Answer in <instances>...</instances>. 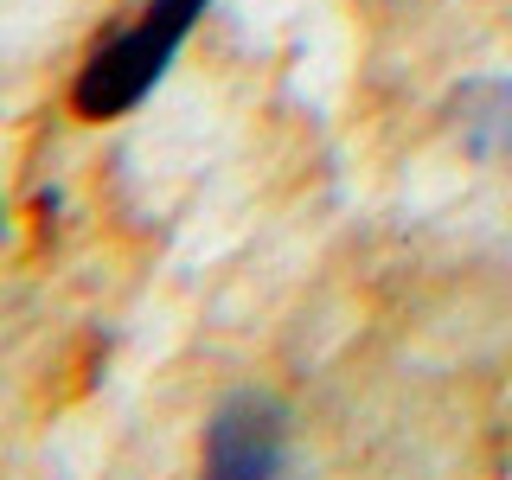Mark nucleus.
Returning <instances> with one entry per match:
<instances>
[{
	"mask_svg": "<svg viewBox=\"0 0 512 480\" xmlns=\"http://www.w3.org/2000/svg\"><path fill=\"white\" fill-rule=\"evenodd\" d=\"M212 7L218 0H148L116 39H103L84 58V71H77V84H71L77 116L84 122H116L135 103H148L154 84L173 71L180 45L192 39V26H199Z\"/></svg>",
	"mask_w": 512,
	"mask_h": 480,
	"instance_id": "f257e3e1",
	"label": "nucleus"
},
{
	"mask_svg": "<svg viewBox=\"0 0 512 480\" xmlns=\"http://www.w3.org/2000/svg\"><path fill=\"white\" fill-rule=\"evenodd\" d=\"M288 468V404L269 391H231L205 423V474L269 480Z\"/></svg>",
	"mask_w": 512,
	"mask_h": 480,
	"instance_id": "f03ea898",
	"label": "nucleus"
},
{
	"mask_svg": "<svg viewBox=\"0 0 512 480\" xmlns=\"http://www.w3.org/2000/svg\"><path fill=\"white\" fill-rule=\"evenodd\" d=\"M448 128L468 160L512 167V77H468L448 96Z\"/></svg>",
	"mask_w": 512,
	"mask_h": 480,
	"instance_id": "7ed1b4c3",
	"label": "nucleus"
},
{
	"mask_svg": "<svg viewBox=\"0 0 512 480\" xmlns=\"http://www.w3.org/2000/svg\"><path fill=\"white\" fill-rule=\"evenodd\" d=\"M0 237H7V199H0Z\"/></svg>",
	"mask_w": 512,
	"mask_h": 480,
	"instance_id": "20e7f679",
	"label": "nucleus"
}]
</instances>
